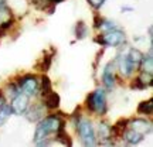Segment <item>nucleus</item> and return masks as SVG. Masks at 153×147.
I'll return each mask as SVG.
<instances>
[{
	"instance_id": "1",
	"label": "nucleus",
	"mask_w": 153,
	"mask_h": 147,
	"mask_svg": "<svg viewBox=\"0 0 153 147\" xmlns=\"http://www.w3.org/2000/svg\"><path fill=\"white\" fill-rule=\"evenodd\" d=\"M60 127H65V120L62 119L61 114H50L38 122L34 133V143L47 140L50 134H53Z\"/></svg>"
},
{
	"instance_id": "2",
	"label": "nucleus",
	"mask_w": 153,
	"mask_h": 147,
	"mask_svg": "<svg viewBox=\"0 0 153 147\" xmlns=\"http://www.w3.org/2000/svg\"><path fill=\"white\" fill-rule=\"evenodd\" d=\"M126 35L120 28H114L109 31H105L104 34H99L94 38L95 43H98L101 47H118L125 43Z\"/></svg>"
},
{
	"instance_id": "3",
	"label": "nucleus",
	"mask_w": 153,
	"mask_h": 147,
	"mask_svg": "<svg viewBox=\"0 0 153 147\" xmlns=\"http://www.w3.org/2000/svg\"><path fill=\"white\" fill-rule=\"evenodd\" d=\"M76 131L81 137L84 146H95V130H94V126L89 120H79L76 123Z\"/></svg>"
},
{
	"instance_id": "4",
	"label": "nucleus",
	"mask_w": 153,
	"mask_h": 147,
	"mask_svg": "<svg viewBox=\"0 0 153 147\" xmlns=\"http://www.w3.org/2000/svg\"><path fill=\"white\" fill-rule=\"evenodd\" d=\"M17 86L20 91H23L24 95L27 96H34L38 92V81L33 74H26L22 78H19V81L16 82Z\"/></svg>"
},
{
	"instance_id": "5",
	"label": "nucleus",
	"mask_w": 153,
	"mask_h": 147,
	"mask_svg": "<svg viewBox=\"0 0 153 147\" xmlns=\"http://www.w3.org/2000/svg\"><path fill=\"white\" fill-rule=\"evenodd\" d=\"M92 100H94V113H98L99 116L106 113L108 105H106V93L104 89H97L92 92Z\"/></svg>"
},
{
	"instance_id": "6",
	"label": "nucleus",
	"mask_w": 153,
	"mask_h": 147,
	"mask_svg": "<svg viewBox=\"0 0 153 147\" xmlns=\"http://www.w3.org/2000/svg\"><path fill=\"white\" fill-rule=\"evenodd\" d=\"M128 127L139 134H142V136H146L152 131V123L146 119H142V117H135V119L129 120Z\"/></svg>"
},
{
	"instance_id": "7",
	"label": "nucleus",
	"mask_w": 153,
	"mask_h": 147,
	"mask_svg": "<svg viewBox=\"0 0 153 147\" xmlns=\"http://www.w3.org/2000/svg\"><path fill=\"white\" fill-rule=\"evenodd\" d=\"M28 108V96L24 95L23 92H19L13 98V102H11V109L16 114H24V112L27 110Z\"/></svg>"
},
{
	"instance_id": "8",
	"label": "nucleus",
	"mask_w": 153,
	"mask_h": 147,
	"mask_svg": "<svg viewBox=\"0 0 153 147\" xmlns=\"http://www.w3.org/2000/svg\"><path fill=\"white\" fill-rule=\"evenodd\" d=\"M116 62H118V69L123 76H131L133 72L136 71L133 64H132V61L129 60L128 54H119Z\"/></svg>"
},
{
	"instance_id": "9",
	"label": "nucleus",
	"mask_w": 153,
	"mask_h": 147,
	"mask_svg": "<svg viewBox=\"0 0 153 147\" xmlns=\"http://www.w3.org/2000/svg\"><path fill=\"white\" fill-rule=\"evenodd\" d=\"M114 61H109L106 65H105L104 71H102V82L106 89H114L115 86V74H114Z\"/></svg>"
},
{
	"instance_id": "10",
	"label": "nucleus",
	"mask_w": 153,
	"mask_h": 147,
	"mask_svg": "<svg viewBox=\"0 0 153 147\" xmlns=\"http://www.w3.org/2000/svg\"><path fill=\"white\" fill-rule=\"evenodd\" d=\"M28 122H38L44 117V108L40 103H33V106L24 112Z\"/></svg>"
},
{
	"instance_id": "11",
	"label": "nucleus",
	"mask_w": 153,
	"mask_h": 147,
	"mask_svg": "<svg viewBox=\"0 0 153 147\" xmlns=\"http://www.w3.org/2000/svg\"><path fill=\"white\" fill-rule=\"evenodd\" d=\"M128 125H129V119H119L114 126H111V139L122 137L123 131L128 129Z\"/></svg>"
},
{
	"instance_id": "12",
	"label": "nucleus",
	"mask_w": 153,
	"mask_h": 147,
	"mask_svg": "<svg viewBox=\"0 0 153 147\" xmlns=\"http://www.w3.org/2000/svg\"><path fill=\"white\" fill-rule=\"evenodd\" d=\"M137 71L143 72V74H148V75H153V55H152V49L148 55H142V60L139 64V69Z\"/></svg>"
},
{
	"instance_id": "13",
	"label": "nucleus",
	"mask_w": 153,
	"mask_h": 147,
	"mask_svg": "<svg viewBox=\"0 0 153 147\" xmlns=\"http://www.w3.org/2000/svg\"><path fill=\"white\" fill-rule=\"evenodd\" d=\"M43 100H44V106L47 108V109H58L60 108V102H61V98L60 95L57 92H51L47 93L45 96H43Z\"/></svg>"
},
{
	"instance_id": "14",
	"label": "nucleus",
	"mask_w": 153,
	"mask_h": 147,
	"mask_svg": "<svg viewBox=\"0 0 153 147\" xmlns=\"http://www.w3.org/2000/svg\"><path fill=\"white\" fill-rule=\"evenodd\" d=\"M122 139H123L128 144H131V146H136V144H139V143L145 139V136L139 134V133H136V131H133L132 129H129V127H128V129L123 131Z\"/></svg>"
},
{
	"instance_id": "15",
	"label": "nucleus",
	"mask_w": 153,
	"mask_h": 147,
	"mask_svg": "<svg viewBox=\"0 0 153 147\" xmlns=\"http://www.w3.org/2000/svg\"><path fill=\"white\" fill-rule=\"evenodd\" d=\"M137 113L139 114H153V99L143 100L137 105Z\"/></svg>"
},
{
	"instance_id": "16",
	"label": "nucleus",
	"mask_w": 153,
	"mask_h": 147,
	"mask_svg": "<svg viewBox=\"0 0 153 147\" xmlns=\"http://www.w3.org/2000/svg\"><path fill=\"white\" fill-rule=\"evenodd\" d=\"M142 52L139 51L137 48H131L128 51V57H129V60L132 61V64L135 66V69H139V64H140V60H142Z\"/></svg>"
},
{
	"instance_id": "17",
	"label": "nucleus",
	"mask_w": 153,
	"mask_h": 147,
	"mask_svg": "<svg viewBox=\"0 0 153 147\" xmlns=\"http://www.w3.org/2000/svg\"><path fill=\"white\" fill-rule=\"evenodd\" d=\"M53 54H54V49H51V54H44V57L41 58V61L38 62V68L41 72H47L51 66V61H53Z\"/></svg>"
},
{
	"instance_id": "18",
	"label": "nucleus",
	"mask_w": 153,
	"mask_h": 147,
	"mask_svg": "<svg viewBox=\"0 0 153 147\" xmlns=\"http://www.w3.org/2000/svg\"><path fill=\"white\" fill-rule=\"evenodd\" d=\"M87 35H88L87 24L82 21V20H79V21L75 24V37H76V40H84Z\"/></svg>"
},
{
	"instance_id": "19",
	"label": "nucleus",
	"mask_w": 153,
	"mask_h": 147,
	"mask_svg": "<svg viewBox=\"0 0 153 147\" xmlns=\"http://www.w3.org/2000/svg\"><path fill=\"white\" fill-rule=\"evenodd\" d=\"M98 133L101 140H108L111 139V126L106 122H101L98 126Z\"/></svg>"
},
{
	"instance_id": "20",
	"label": "nucleus",
	"mask_w": 153,
	"mask_h": 147,
	"mask_svg": "<svg viewBox=\"0 0 153 147\" xmlns=\"http://www.w3.org/2000/svg\"><path fill=\"white\" fill-rule=\"evenodd\" d=\"M13 113V109H11V105H3L0 108V126H3L7 122V119L10 117V114Z\"/></svg>"
},
{
	"instance_id": "21",
	"label": "nucleus",
	"mask_w": 153,
	"mask_h": 147,
	"mask_svg": "<svg viewBox=\"0 0 153 147\" xmlns=\"http://www.w3.org/2000/svg\"><path fill=\"white\" fill-rule=\"evenodd\" d=\"M53 91V86H51V81H50V78L47 75H43L41 78V95L45 96L47 93H50Z\"/></svg>"
},
{
	"instance_id": "22",
	"label": "nucleus",
	"mask_w": 153,
	"mask_h": 147,
	"mask_svg": "<svg viewBox=\"0 0 153 147\" xmlns=\"http://www.w3.org/2000/svg\"><path fill=\"white\" fill-rule=\"evenodd\" d=\"M148 86H149V85L145 81H143L140 76H137V78H135V79H132V82H131V88H132V89L143 91V89H146Z\"/></svg>"
},
{
	"instance_id": "23",
	"label": "nucleus",
	"mask_w": 153,
	"mask_h": 147,
	"mask_svg": "<svg viewBox=\"0 0 153 147\" xmlns=\"http://www.w3.org/2000/svg\"><path fill=\"white\" fill-rule=\"evenodd\" d=\"M101 30H102V31H109V30H114V28H118V26H116V24H115V23H112V21H109V20H102V24H101Z\"/></svg>"
},
{
	"instance_id": "24",
	"label": "nucleus",
	"mask_w": 153,
	"mask_h": 147,
	"mask_svg": "<svg viewBox=\"0 0 153 147\" xmlns=\"http://www.w3.org/2000/svg\"><path fill=\"white\" fill-rule=\"evenodd\" d=\"M85 106H87V109L89 110V112H92L94 113V100H92V92L89 93L87 96V99H85Z\"/></svg>"
},
{
	"instance_id": "25",
	"label": "nucleus",
	"mask_w": 153,
	"mask_h": 147,
	"mask_svg": "<svg viewBox=\"0 0 153 147\" xmlns=\"http://www.w3.org/2000/svg\"><path fill=\"white\" fill-rule=\"evenodd\" d=\"M106 1V0H88V3L92 6L95 10H98V9H101L102 6H104V3Z\"/></svg>"
},
{
	"instance_id": "26",
	"label": "nucleus",
	"mask_w": 153,
	"mask_h": 147,
	"mask_svg": "<svg viewBox=\"0 0 153 147\" xmlns=\"http://www.w3.org/2000/svg\"><path fill=\"white\" fill-rule=\"evenodd\" d=\"M102 20H104V18L99 16V14H95V16H94V27H95V28H99V27H101Z\"/></svg>"
},
{
	"instance_id": "27",
	"label": "nucleus",
	"mask_w": 153,
	"mask_h": 147,
	"mask_svg": "<svg viewBox=\"0 0 153 147\" xmlns=\"http://www.w3.org/2000/svg\"><path fill=\"white\" fill-rule=\"evenodd\" d=\"M4 102H6V99H4V96H3V91L0 89V108L4 105Z\"/></svg>"
},
{
	"instance_id": "28",
	"label": "nucleus",
	"mask_w": 153,
	"mask_h": 147,
	"mask_svg": "<svg viewBox=\"0 0 153 147\" xmlns=\"http://www.w3.org/2000/svg\"><path fill=\"white\" fill-rule=\"evenodd\" d=\"M48 3H53V4H58V3H62L64 0H47Z\"/></svg>"
},
{
	"instance_id": "29",
	"label": "nucleus",
	"mask_w": 153,
	"mask_h": 147,
	"mask_svg": "<svg viewBox=\"0 0 153 147\" xmlns=\"http://www.w3.org/2000/svg\"><path fill=\"white\" fill-rule=\"evenodd\" d=\"M133 9L132 7H122V11H132Z\"/></svg>"
}]
</instances>
